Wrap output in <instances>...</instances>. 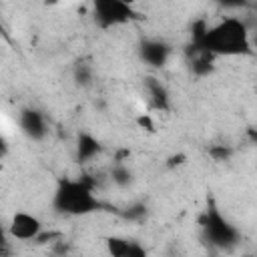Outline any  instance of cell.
<instances>
[{"label": "cell", "mask_w": 257, "mask_h": 257, "mask_svg": "<svg viewBox=\"0 0 257 257\" xmlns=\"http://www.w3.org/2000/svg\"><path fill=\"white\" fill-rule=\"evenodd\" d=\"M201 30L195 34L199 50L211 56H247L253 54L251 32L247 24L237 16H227L213 26L199 24Z\"/></svg>", "instance_id": "6da1fadb"}, {"label": "cell", "mask_w": 257, "mask_h": 257, "mask_svg": "<svg viewBox=\"0 0 257 257\" xmlns=\"http://www.w3.org/2000/svg\"><path fill=\"white\" fill-rule=\"evenodd\" d=\"M52 207L60 215L84 217V215L98 211L102 203L94 193V181L78 177V179H62L56 185Z\"/></svg>", "instance_id": "7a4b0ae2"}, {"label": "cell", "mask_w": 257, "mask_h": 257, "mask_svg": "<svg viewBox=\"0 0 257 257\" xmlns=\"http://www.w3.org/2000/svg\"><path fill=\"white\" fill-rule=\"evenodd\" d=\"M92 16L100 28L122 26L141 18L135 6L120 0H92Z\"/></svg>", "instance_id": "3957f363"}, {"label": "cell", "mask_w": 257, "mask_h": 257, "mask_svg": "<svg viewBox=\"0 0 257 257\" xmlns=\"http://www.w3.org/2000/svg\"><path fill=\"white\" fill-rule=\"evenodd\" d=\"M203 227H205V233H207L209 241L215 243V245H221V247L233 245V243L237 241V237H239L237 229H235V227L219 213V209H215V207H211V209L207 211Z\"/></svg>", "instance_id": "277c9868"}, {"label": "cell", "mask_w": 257, "mask_h": 257, "mask_svg": "<svg viewBox=\"0 0 257 257\" xmlns=\"http://www.w3.org/2000/svg\"><path fill=\"white\" fill-rule=\"evenodd\" d=\"M42 229H44L42 221L34 213H28V211H16L6 225L8 237L14 241H22V243H32Z\"/></svg>", "instance_id": "5b68a950"}, {"label": "cell", "mask_w": 257, "mask_h": 257, "mask_svg": "<svg viewBox=\"0 0 257 257\" xmlns=\"http://www.w3.org/2000/svg\"><path fill=\"white\" fill-rule=\"evenodd\" d=\"M18 126L32 141H42L46 137V133H48L46 118L36 108H22L20 114H18Z\"/></svg>", "instance_id": "8992f818"}, {"label": "cell", "mask_w": 257, "mask_h": 257, "mask_svg": "<svg viewBox=\"0 0 257 257\" xmlns=\"http://www.w3.org/2000/svg\"><path fill=\"white\" fill-rule=\"evenodd\" d=\"M145 90H147V96H149V102L155 110H169L171 108V98H169V90L167 86L155 78V76H149L145 78Z\"/></svg>", "instance_id": "52a82bcc"}, {"label": "cell", "mask_w": 257, "mask_h": 257, "mask_svg": "<svg viewBox=\"0 0 257 257\" xmlns=\"http://www.w3.org/2000/svg\"><path fill=\"white\" fill-rule=\"evenodd\" d=\"M104 243H106V251L112 257H145L147 255L145 247L124 237H108Z\"/></svg>", "instance_id": "ba28073f"}, {"label": "cell", "mask_w": 257, "mask_h": 257, "mask_svg": "<svg viewBox=\"0 0 257 257\" xmlns=\"http://www.w3.org/2000/svg\"><path fill=\"white\" fill-rule=\"evenodd\" d=\"M141 56L151 66H163L171 56V46L161 40H147L141 46Z\"/></svg>", "instance_id": "9c48e42d"}, {"label": "cell", "mask_w": 257, "mask_h": 257, "mask_svg": "<svg viewBox=\"0 0 257 257\" xmlns=\"http://www.w3.org/2000/svg\"><path fill=\"white\" fill-rule=\"evenodd\" d=\"M100 151H102V145L90 133H80L76 137V159H78V163L86 165V163L94 161L100 155Z\"/></svg>", "instance_id": "30bf717a"}, {"label": "cell", "mask_w": 257, "mask_h": 257, "mask_svg": "<svg viewBox=\"0 0 257 257\" xmlns=\"http://www.w3.org/2000/svg\"><path fill=\"white\" fill-rule=\"evenodd\" d=\"M110 179H112L118 187H126V185L131 183V171H128V167L122 165V163H116L114 169L110 171Z\"/></svg>", "instance_id": "8fae6325"}, {"label": "cell", "mask_w": 257, "mask_h": 257, "mask_svg": "<svg viewBox=\"0 0 257 257\" xmlns=\"http://www.w3.org/2000/svg\"><path fill=\"white\" fill-rule=\"evenodd\" d=\"M135 122H137V126L139 128H143L145 133H157V122H155V118H153V114H149V112H141L137 118H135Z\"/></svg>", "instance_id": "7c38bea8"}, {"label": "cell", "mask_w": 257, "mask_h": 257, "mask_svg": "<svg viewBox=\"0 0 257 257\" xmlns=\"http://www.w3.org/2000/svg\"><path fill=\"white\" fill-rule=\"evenodd\" d=\"M209 155L213 157V161L223 163V161H229V159H231L233 149H231V147H227V145H215V147H211V149H209Z\"/></svg>", "instance_id": "4fadbf2b"}, {"label": "cell", "mask_w": 257, "mask_h": 257, "mask_svg": "<svg viewBox=\"0 0 257 257\" xmlns=\"http://www.w3.org/2000/svg\"><path fill=\"white\" fill-rule=\"evenodd\" d=\"M74 78H76L82 86L90 84V80H92V68H90V66H86V64H78V66H76V70H74Z\"/></svg>", "instance_id": "5bb4252c"}, {"label": "cell", "mask_w": 257, "mask_h": 257, "mask_svg": "<svg viewBox=\"0 0 257 257\" xmlns=\"http://www.w3.org/2000/svg\"><path fill=\"white\" fill-rule=\"evenodd\" d=\"M187 163V155L185 153H175V155H171L167 161H165V167L167 169H177V167H181V165H185Z\"/></svg>", "instance_id": "9a60e30c"}, {"label": "cell", "mask_w": 257, "mask_h": 257, "mask_svg": "<svg viewBox=\"0 0 257 257\" xmlns=\"http://www.w3.org/2000/svg\"><path fill=\"white\" fill-rule=\"evenodd\" d=\"M124 215L131 217V219H135V217H143V215H145V205H135V207H131Z\"/></svg>", "instance_id": "2e32d148"}, {"label": "cell", "mask_w": 257, "mask_h": 257, "mask_svg": "<svg viewBox=\"0 0 257 257\" xmlns=\"http://www.w3.org/2000/svg\"><path fill=\"white\" fill-rule=\"evenodd\" d=\"M8 231H6V227H2L0 225V253H4V245L8 243Z\"/></svg>", "instance_id": "e0dca14e"}, {"label": "cell", "mask_w": 257, "mask_h": 257, "mask_svg": "<svg viewBox=\"0 0 257 257\" xmlns=\"http://www.w3.org/2000/svg\"><path fill=\"white\" fill-rule=\"evenodd\" d=\"M217 2H221V4L227 6V8H237V6H241L245 0H217Z\"/></svg>", "instance_id": "ac0fdd59"}, {"label": "cell", "mask_w": 257, "mask_h": 257, "mask_svg": "<svg viewBox=\"0 0 257 257\" xmlns=\"http://www.w3.org/2000/svg\"><path fill=\"white\" fill-rule=\"evenodd\" d=\"M64 0H44V4L46 6H58V4H62Z\"/></svg>", "instance_id": "d6986e66"}, {"label": "cell", "mask_w": 257, "mask_h": 257, "mask_svg": "<svg viewBox=\"0 0 257 257\" xmlns=\"http://www.w3.org/2000/svg\"><path fill=\"white\" fill-rule=\"evenodd\" d=\"M4 149H6V145H4V141H2V139H0V157H2V155H4Z\"/></svg>", "instance_id": "ffe728a7"}, {"label": "cell", "mask_w": 257, "mask_h": 257, "mask_svg": "<svg viewBox=\"0 0 257 257\" xmlns=\"http://www.w3.org/2000/svg\"><path fill=\"white\" fill-rule=\"evenodd\" d=\"M120 2H124V4H131V6H135V4H137V0H120Z\"/></svg>", "instance_id": "44dd1931"}]
</instances>
